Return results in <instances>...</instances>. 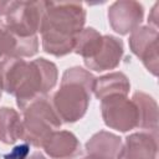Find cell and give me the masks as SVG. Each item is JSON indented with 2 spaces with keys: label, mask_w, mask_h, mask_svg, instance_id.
Here are the masks:
<instances>
[{
  "label": "cell",
  "mask_w": 159,
  "mask_h": 159,
  "mask_svg": "<svg viewBox=\"0 0 159 159\" xmlns=\"http://www.w3.org/2000/svg\"><path fill=\"white\" fill-rule=\"evenodd\" d=\"M86 10L80 2L46 1L40 34L42 50L55 57L73 51L76 36L84 29Z\"/></svg>",
  "instance_id": "obj_1"
},
{
  "label": "cell",
  "mask_w": 159,
  "mask_h": 159,
  "mask_svg": "<svg viewBox=\"0 0 159 159\" xmlns=\"http://www.w3.org/2000/svg\"><path fill=\"white\" fill-rule=\"evenodd\" d=\"M96 77L87 70L75 66L67 68L60 88L52 96V106L62 123H76L88 109Z\"/></svg>",
  "instance_id": "obj_2"
},
{
  "label": "cell",
  "mask_w": 159,
  "mask_h": 159,
  "mask_svg": "<svg viewBox=\"0 0 159 159\" xmlns=\"http://www.w3.org/2000/svg\"><path fill=\"white\" fill-rule=\"evenodd\" d=\"M57 80L58 71L53 62L43 57L26 62L14 93L17 107L24 111V108L34 99L46 96L55 88Z\"/></svg>",
  "instance_id": "obj_3"
},
{
  "label": "cell",
  "mask_w": 159,
  "mask_h": 159,
  "mask_svg": "<svg viewBox=\"0 0 159 159\" xmlns=\"http://www.w3.org/2000/svg\"><path fill=\"white\" fill-rule=\"evenodd\" d=\"M22 113V140L37 148L42 147L47 138L62 124L51 99L47 96L34 99L24 108Z\"/></svg>",
  "instance_id": "obj_4"
},
{
  "label": "cell",
  "mask_w": 159,
  "mask_h": 159,
  "mask_svg": "<svg viewBox=\"0 0 159 159\" xmlns=\"http://www.w3.org/2000/svg\"><path fill=\"white\" fill-rule=\"evenodd\" d=\"M45 6L46 1H15L4 22L21 37L37 36Z\"/></svg>",
  "instance_id": "obj_5"
},
{
  "label": "cell",
  "mask_w": 159,
  "mask_h": 159,
  "mask_svg": "<svg viewBox=\"0 0 159 159\" xmlns=\"http://www.w3.org/2000/svg\"><path fill=\"white\" fill-rule=\"evenodd\" d=\"M101 112L107 127L118 132L138 128V109L127 96H111L101 101Z\"/></svg>",
  "instance_id": "obj_6"
},
{
  "label": "cell",
  "mask_w": 159,
  "mask_h": 159,
  "mask_svg": "<svg viewBox=\"0 0 159 159\" xmlns=\"http://www.w3.org/2000/svg\"><path fill=\"white\" fill-rule=\"evenodd\" d=\"M130 51L142 61L145 68L154 76L158 75V30L149 26H139L130 32Z\"/></svg>",
  "instance_id": "obj_7"
},
{
  "label": "cell",
  "mask_w": 159,
  "mask_h": 159,
  "mask_svg": "<svg viewBox=\"0 0 159 159\" xmlns=\"http://www.w3.org/2000/svg\"><path fill=\"white\" fill-rule=\"evenodd\" d=\"M108 22L113 31L119 35H127L134 31L143 21L144 7L140 2L133 0L114 1L108 7Z\"/></svg>",
  "instance_id": "obj_8"
},
{
  "label": "cell",
  "mask_w": 159,
  "mask_h": 159,
  "mask_svg": "<svg viewBox=\"0 0 159 159\" xmlns=\"http://www.w3.org/2000/svg\"><path fill=\"white\" fill-rule=\"evenodd\" d=\"M39 51V36L21 37L11 31L0 20V57L24 58L36 55Z\"/></svg>",
  "instance_id": "obj_9"
},
{
  "label": "cell",
  "mask_w": 159,
  "mask_h": 159,
  "mask_svg": "<svg viewBox=\"0 0 159 159\" xmlns=\"http://www.w3.org/2000/svg\"><path fill=\"white\" fill-rule=\"evenodd\" d=\"M158 135L152 132H137L129 134L123 145L119 159H157Z\"/></svg>",
  "instance_id": "obj_10"
},
{
  "label": "cell",
  "mask_w": 159,
  "mask_h": 159,
  "mask_svg": "<svg viewBox=\"0 0 159 159\" xmlns=\"http://www.w3.org/2000/svg\"><path fill=\"white\" fill-rule=\"evenodd\" d=\"M124 55L123 41L112 35H103V43L98 53L84 65L87 68L97 72L114 70L119 66Z\"/></svg>",
  "instance_id": "obj_11"
},
{
  "label": "cell",
  "mask_w": 159,
  "mask_h": 159,
  "mask_svg": "<svg viewBox=\"0 0 159 159\" xmlns=\"http://www.w3.org/2000/svg\"><path fill=\"white\" fill-rule=\"evenodd\" d=\"M122 145V138L117 134L99 130L86 142L84 150L88 159H119Z\"/></svg>",
  "instance_id": "obj_12"
},
{
  "label": "cell",
  "mask_w": 159,
  "mask_h": 159,
  "mask_svg": "<svg viewBox=\"0 0 159 159\" xmlns=\"http://www.w3.org/2000/svg\"><path fill=\"white\" fill-rule=\"evenodd\" d=\"M42 148L51 159H72L81 154V143L70 130H55Z\"/></svg>",
  "instance_id": "obj_13"
},
{
  "label": "cell",
  "mask_w": 159,
  "mask_h": 159,
  "mask_svg": "<svg viewBox=\"0 0 159 159\" xmlns=\"http://www.w3.org/2000/svg\"><path fill=\"white\" fill-rule=\"evenodd\" d=\"M130 83L123 72H112L94 80L93 93L99 101L111 96H128Z\"/></svg>",
  "instance_id": "obj_14"
},
{
  "label": "cell",
  "mask_w": 159,
  "mask_h": 159,
  "mask_svg": "<svg viewBox=\"0 0 159 159\" xmlns=\"http://www.w3.org/2000/svg\"><path fill=\"white\" fill-rule=\"evenodd\" d=\"M132 101L135 103L138 109V128L145 129V132L158 133L157 101L144 92H135Z\"/></svg>",
  "instance_id": "obj_15"
},
{
  "label": "cell",
  "mask_w": 159,
  "mask_h": 159,
  "mask_svg": "<svg viewBox=\"0 0 159 159\" xmlns=\"http://www.w3.org/2000/svg\"><path fill=\"white\" fill-rule=\"evenodd\" d=\"M24 138L22 118L19 112L11 107L0 108V142L14 144Z\"/></svg>",
  "instance_id": "obj_16"
},
{
  "label": "cell",
  "mask_w": 159,
  "mask_h": 159,
  "mask_svg": "<svg viewBox=\"0 0 159 159\" xmlns=\"http://www.w3.org/2000/svg\"><path fill=\"white\" fill-rule=\"evenodd\" d=\"M103 43V35H101L93 27H84L77 36L73 47V52L83 58V62L92 60Z\"/></svg>",
  "instance_id": "obj_17"
},
{
  "label": "cell",
  "mask_w": 159,
  "mask_h": 159,
  "mask_svg": "<svg viewBox=\"0 0 159 159\" xmlns=\"http://www.w3.org/2000/svg\"><path fill=\"white\" fill-rule=\"evenodd\" d=\"M158 2L153 6V9H152V11H150V15H149V22L152 24V27H154V29H157L158 27Z\"/></svg>",
  "instance_id": "obj_18"
},
{
  "label": "cell",
  "mask_w": 159,
  "mask_h": 159,
  "mask_svg": "<svg viewBox=\"0 0 159 159\" xmlns=\"http://www.w3.org/2000/svg\"><path fill=\"white\" fill-rule=\"evenodd\" d=\"M15 1H0V16H6L12 9Z\"/></svg>",
  "instance_id": "obj_19"
},
{
  "label": "cell",
  "mask_w": 159,
  "mask_h": 159,
  "mask_svg": "<svg viewBox=\"0 0 159 159\" xmlns=\"http://www.w3.org/2000/svg\"><path fill=\"white\" fill-rule=\"evenodd\" d=\"M26 159H47L41 152H39V150H36V152H34V153H31Z\"/></svg>",
  "instance_id": "obj_20"
},
{
  "label": "cell",
  "mask_w": 159,
  "mask_h": 159,
  "mask_svg": "<svg viewBox=\"0 0 159 159\" xmlns=\"http://www.w3.org/2000/svg\"><path fill=\"white\" fill-rule=\"evenodd\" d=\"M1 92H2V91H1V89H0V98H1Z\"/></svg>",
  "instance_id": "obj_21"
},
{
  "label": "cell",
  "mask_w": 159,
  "mask_h": 159,
  "mask_svg": "<svg viewBox=\"0 0 159 159\" xmlns=\"http://www.w3.org/2000/svg\"><path fill=\"white\" fill-rule=\"evenodd\" d=\"M81 159H88V158H81Z\"/></svg>",
  "instance_id": "obj_22"
}]
</instances>
